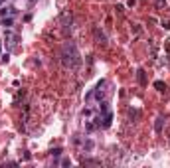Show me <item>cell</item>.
Returning a JSON list of instances; mask_svg holds the SVG:
<instances>
[{
    "label": "cell",
    "mask_w": 170,
    "mask_h": 168,
    "mask_svg": "<svg viewBox=\"0 0 170 168\" xmlns=\"http://www.w3.org/2000/svg\"><path fill=\"white\" fill-rule=\"evenodd\" d=\"M61 65L65 69H77L81 65V56H79V50L73 42H65L63 48H61Z\"/></svg>",
    "instance_id": "obj_1"
},
{
    "label": "cell",
    "mask_w": 170,
    "mask_h": 168,
    "mask_svg": "<svg viewBox=\"0 0 170 168\" xmlns=\"http://www.w3.org/2000/svg\"><path fill=\"white\" fill-rule=\"evenodd\" d=\"M61 24H63V32L71 30V14L69 12H63L61 14Z\"/></svg>",
    "instance_id": "obj_2"
},
{
    "label": "cell",
    "mask_w": 170,
    "mask_h": 168,
    "mask_svg": "<svg viewBox=\"0 0 170 168\" xmlns=\"http://www.w3.org/2000/svg\"><path fill=\"white\" fill-rule=\"evenodd\" d=\"M111 123H113V113L107 111V113H105V117H103L101 127H103V129H109V127H111Z\"/></svg>",
    "instance_id": "obj_3"
},
{
    "label": "cell",
    "mask_w": 170,
    "mask_h": 168,
    "mask_svg": "<svg viewBox=\"0 0 170 168\" xmlns=\"http://www.w3.org/2000/svg\"><path fill=\"white\" fill-rule=\"evenodd\" d=\"M93 32H95V38H97V40H99L101 44H105V42H107L105 34H103V32H99V28H93Z\"/></svg>",
    "instance_id": "obj_4"
},
{
    "label": "cell",
    "mask_w": 170,
    "mask_h": 168,
    "mask_svg": "<svg viewBox=\"0 0 170 168\" xmlns=\"http://www.w3.org/2000/svg\"><path fill=\"white\" fill-rule=\"evenodd\" d=\"M162 125H164V117H158L156 123H154V131L156 133H162Z\"/></svg>",
    "instance_id": "obj_5"
},
{
    "label": "cell",
    "mask_w": 170,
    "mask_h": 168,
    "mask_svg": "<svg viewBox=\"0 0 170 168\" xmlns=\"http://www.w3.org/2000/svg\"><path fill=\"white\" fill-rule=\"evenodd\" d=\"M129 117H131V121H136V119L140 117V111H136V109H131V111H129Z\"/></svg>",
    "instance_id": "obj_6"
},
{
    "label": "cell",
    "mask_w": 170,
    "mask_h": 168,
    "mask_svg": "<svg viewBox=\"0 0 170 168\" xmlns=\"http://www.w3.org/2000/svg\"><path fill=\"white\" fill-rule=\"evenodd\" d=\"M0 24H2L4 28H10L12 24H14V20H12V18H6V16H4V18H2V22H0Z\"/></svg>",
    "instance_id": "obj_7"
},
{
    "label": "cell",
    "mask_w": 170,
    "mask_h": 168,
    "mask_svg": "<svg viewBox=\"0 0 170 168\" xmlns=\"http://www.w3.org/2000/svg\"><path fill=\"white\" fill-rule=\"evenodd\" d=\"M154 87H156L158 91H164V89H166V85H164L162 81H154Z\"/></svg>",
    "instance_id": "obj_8"
},
{
    "label": "cell",
    "mask_w": 170,
    "mask_h": 168,
    "mask_svg": "<svg viewBox=\"0 0 170 168\" xmlns=\"http://www.w3.org/2000/svg\"><path fill=\"white\" fill-rule=\"evenodd\" d=\"M138 83H145V71L138 69Z\"/></svg>",
    "instance_id": "obj_9"
},
{
    "label": "cell",
    "mask_w": 170,
    "mask_h": 168,
    "mask_svg": "<svg viewBox=\"0 0 170 168\" xmlns=\"http://www.w3.org/2000/svg\"><path fill=\"white\" fill-rule=\"evenodd\" d=\"M99 109H101V113H107V111H109V107H107V103H105V101L101 103V107H99Z\"/></svg>",
    "instance_id": "obj_10"
},
{
    "label": "cell",
    "mask_w": 170,
    "mask_h": 168,
    "mask_svg": "<svg viewBox=\"0 0 170 168\" xmlns=\"http://www.w3.org/2000/svg\"><path fill=\"white\" fill-rule=\"evenodd\" d=\"M8 57H10L8 54H4V56L0 57V63H8Z\"/></svg>",
    "instance_id": "obj_11"
},
{
    "label": "cell",
    "mask_w": 170,
    "mask_h": 168,
    "mask_svg": "<svg viewBox=\"0 0 170 168\" xmlns=\"http://www.w3.org/2000/svg\"><path fill=\"white\" fill-rule=\"evenodd\" d=\"M59 154H61V148H54L52 150V156H59Z\"/></svg>",
    "instance_id": "obj_12"
},
{
    "label": "cell",
    "mask_w": 170,
    "mask_h": 168,
    "mask_svg": "<svg viewBox=\"0 0 170 168\" xmlns=\"http://www.w3.org/2000/svg\"><path fill=\"white\" fill-rule=\"evenodd\" d=\"M69 164H71V160H69V158H63V160H61V166H69Z\"/></svg>",
    "instance_id": "obj_13"
},
{
    "label": "cell",
    "mask_w": 170,
    "mask_h": 168,
    "mask_svg": "<svg viewBox=\"0 0 170 168\" xmlns=\"http://www.w3.org/2000/svg\"><path fill=\"white\" fill-rule=\"evenodd\" d=\"M85 148H87V150H91V148H93V143H91V140H87V143H85Z\"/></svg>",
    "instance_id": "obj_14"
},
{
    "label": "cell",
    "mask_w": 170,
    "mask_h": 168,
    "mask_svg": "<svg viewBox=\"0 0 170 168\" xmlns=\"http://www.w3.org/2000/svg\"><path fill=\"white\" fill-rule=\"evenodd\" d=\"M6 14H8V8H2V10H0V16H2V18H4Z\"/></svg>",
    "instance_id": "obj_15"
},
{
    "label": "cell",
    "mask_w": 170,
    "mask_h": 168,
    "mask_svg": "<svg viewBox=\"0 0 170 168\" xmlns=\"http://www.w3.org/2000/svg\"><path fill=\"white\" fill-rule=\"evenodd\" d=\"M83 117H91V109H85L83 111Z\"/></svg>",
    "instance_id": "obj_16"
},
{
    "label": "cell",
    "mask_w": 170,
    "mask_h": 168,
    "mask_svg": "<svg viewBox=\"0 0 170 168\" xmlns=\"http://www.w3.org/2000/svg\"><path fill=\"white\" fill-rule=\"evenodd\" d=\"M162 26H164V28L168 30V28H170V20H164V22H162Z\"/></svg>",
    "instance_id": "obj_17"
},
{
    "label": "cell",
    "mask_w": 170,
    "mask_h": 168,
    "mask_svg": "<svg viewBox=\"0 0 170 168\" xmlns=\"http://www.w3.org/2000/svg\"><path fill=\"white\" fill-rule=\"evenodd\" d=\"M2 2H4V0H0V6H2Z\"/></svg>",
    "instance_id": "obj_18"
},
{
    "label": "cell",
    "mask_w": 170,
    "mask_h": 168,
    "mask_svg": "<svg viewBox=\"0 0 170 168\" xmlns=\"http://www.w3.org/2000/svg\"><path fill=\"white\" fill-rule=\"evenodd\" d=\"M0 50H2V42H0Z\"/></svg>",
    "instance_id": "obj_19"
}]
</instances>
